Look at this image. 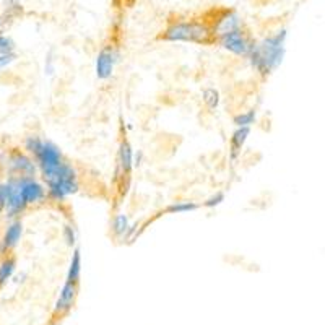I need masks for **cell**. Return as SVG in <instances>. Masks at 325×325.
<instances>
[{"label":"cell","instance_id":"cell-1","mask_svg":"<svg viewBox=\"0 0 325 325\" xmlns=\"http://www.w3.org/2000/svg\"><path fill=\"white\" fill-rule=\"evenodd\" d=\"M286 37H288V31L286 28H281L276 33L263 37L262 41H252L251 49L247 52V59L257 73L269 76L281 65L286 52Z\"/></svg>","mask_w":325,"mask_h":325},{"label":"cell","instance_id":"cell-2","mask_svg":"<svg viewBox=\"0 0 325 325\" xmlns=\"http://www.w3.org/2000/svg\"><path fill=\"white\" fill-rule=\"evenodd\" d=\"M43 180L46 182V195L52 202H64L67 197L76 194L80 189L78 174L67 161L47 174H43Z\"/></svg>","mask_w":325,"mask_h":325},{"label":"cell","instance_id":"cell-3","mask_svg":"<svg viewBox=\"0 0 325 325\" xmlns=\"http://www.w3.org/2000/svg\"><path fill=\"white\" fill-rule=\"evenodd\" d=\"M162 41L168 43H195L210 44L215 37L207 23L202 22H174L161 34Z\"/></svg>","mask_w":325,"mask_h":325},{"label":"cell","instance_id":"cell-4","mask_svg":"<svg viewBox=\"0 0 325 325\" xmlns=\"http://www.w3.org/2000/svg\"><path fill=\"white\" fill-rule=\"evenodd\" d=\"M5 184V212H7V218H16L20 216L25 210L28 208V205L25 204V198L22 195V189H20V177L12 174L8 177Z\"/></svg>","mask_w":325,"mask_h":325},{"label":"cell","instance_id":"cell-5","mask_svg":"<svg viewBox=\"0 0 325 325\" xmlns=\"http://www.w3.org/2000/svg\"><path fill=\"white\" fill-rule=\"evenodd\" d=\"M33 158H34V162H36L37 171L41 173V176L47 174L49 171L55 169L57 166L62 165L65 161L60 148L51 140H43L41 148L37 150V153Z\"/></svg>","mask_w":325,"mask_h":325},{"label":"cell","instance_id":"cell-6","mask_svg":"<svg viewBox=\"0 0 325 325\" xmlns=\"http://www.w3.org/2000/svg\"><path fill=\"white\" fill-rule=\"evenodd\" d=\"M215 39L223 49H226L228 52H231L234 55H239V57H247V52H249L251 44H252V41L242 31V28H237V30L225 33L221 36L215 37Z\"/></svg>","mask_w":325,"mask_h":325},{"label":"cell","instance_id":"cell-7","mask_svg":"<svg viewBox=\"0 0 325 325\" xmlns=\"http://www.w3.org/2000/svg\"><path fill=\"white\" fill-rule=\"evenodd\" d=\"M119 62V51L114 46H103L101 51L96 55V64H94V70L99 80H109L116 64Z\"/></svg>","mask_w":325,"mask_h":325},{"label":"cell","instance_id":"cell-8","mask_svg":"<svg viewBox=\"0 0 325 325\" xmlns=\"http://www.w3.org/2000/svg\"><path fill=\"white\" fill-rule=\"evenodd\" d=\"M7 165L10 173L15 176H30L34 177L37 173V166L33 161V158L30 155H26L23 151L13 150L7 158Z\"/></svg>","mask_w":325,"mask_h":325},{"label":"cell","instance_id":"cell-9","mask_svg":"<svg viewBox=\"0 0 325 325\" xmlns=\"http://www.w3.org/2000/svg\"><path fill=\"white\" fill-rule=\"evenodd\" d=\"M18 177H20L22 195H23L25 204L28 207L43 204L44 200L47 198L46 189H44V186L39 182V180H36L34 177H30V176H18Z\"/></svg>","mask_w":325,"mask_h":325},{"label":"cell","instance_id":"cell-10","mask_svg":"<svg viewBox=\"0 0 325 325\" xmlns=\"http://www.w3.org/2000/svg\"><path fill=\"white\" fill-rule=\"evenodd\" d=\"M133 169V150L130 147V143L122 138L119 143V153H117V166H116V177H114V182H119L124 177H129L132 174Z\"/></svg>","mask_w":325,"mask_h":325},{"label":"cell","instance_id":"cell-11","mask_svg":"<svg viewBox=\"0 0 325 325\" xmlns=\"http://www.w3.org/2000/svg\"><path fill=\"white\" fill-rule=\"evenodd\" d=\"M237 28H242V18L233 10H225L216 16V20L210 26V30H212L213 37H218L225 33L237 30Z\"/></svg>","mask_w":325,"mask_h":325},{"label":"cell","instance_id":"cell-12","mask_svg":"<svg viewBox=\"0 0 325 325\" xmlns=\"http://www.w3.org/2000/svg\"><path fill=\"white\" fill-rule=\"evenodd\" d=\"M22 234H23V223L20 219H13V221L7 226L2 241H0V254L7 255L12 249H15L18 242H20Z\"/></svg>","mask_w":325,"mask_h":325},{"label":"cell","instance_id":"cell-13","mask_svg":"<svg viewBox=\"0 0 325 325\" xmlns=\"http://www.w3.org/2000/svg\"><path fill=\"white\" fill-rule=\"evenodd\" d=\"M76 291H78V285H73V283L65 281L64 286H62V290H60V293H59V298H57V301H55L54 312L55 314H65V312H69L73 308V304H75Z\"/></svg>","mask_w":325,"mask_h":325},{"label":"cell","instance_id":"cell-14","mask_svg":"<svg viewBox=\"0 0 325 325\" xmlns=\"http://www.w3.org/2000/svg\"><path fill=\"white\" fill-rule=\"evenodd\" d=\"M249 135H251V127H237L233 132L231 140H229V158H231L233 162H236L237 158L241 156V151Z\"/></svg>","mask_w":325,"mask_h":325},{"label":"cell","instance_id":"cell-15","mask_svg":"<svg viewBox=\"0 0 325 325\" xmlns=\"http://www.w3.org/2000/svg\"><path fill=\"white\" fill-rule=\"evenodd\" d=\"M80 276H82V251L76 247L73 251L72 260L69 265V272H67V281L78 285L80 283Z\"/></svg>","mask_w":325,"mask_h":325},{"label":"cell","instance_id":"cell-16","mask_svg":"<svg viewBox=\"0 0 325 325\" xmlns=\"http://www.w3.org/2000/svg\"><path fill=\"white\" fill-rule=\"evenodd\" d=\"M23 12V7L20 4V0H5V10L0 15V20L2 25H8L13 22V18H16Z\"/></svg>","mask_w":325,"mask_h":325},{"label":"cell","instance_id":"cell-17","mask_svg":"<svg viewBox=\"0 0 325 325\" xmlns=\"http://www.w3.org/2000/svg\"><path fill=\"white\" fill-rule=\"evenodd\" d=\"M130 228L129 223V216L126 213H117L112 218V234L117 239H124Z\"/></svg>","mask_w":325,"mask_h":325},{"label":"cell","instance_id":"cell-18","mask_svg":"<svg viewBox=\"0 0 325 325\" xmlns=\"http://www.w3.org/2000/svg\"><path fill=\"white\" fill-rule=\"evenodd\" d=\"M198 204L190 202V200H180V202H174L165 208V213L168 215H179V213H190L198 210Z\"/></svg>","mask_w":325,"mask_h":325},{"label":"cell","instance_id":"cell-19","mask_svg":"<svg viewBox=\"0 0 325 325\" xmlns=\"http://www.w3.org/2000/svg\"><path fill=\"white\" fill-rule=\"evenodd\" d=\"M16 269V260L13 257H5V259L0 262V288L8 283V280L12 278Z\"/></svg>","mask_w":325,"mask_h":325},{"label":"cell","instance_id":"cell-20","mask_svg":"<svg viewBox=\"0 0 325 325\" xmlns=\"http://www.w3.org/2000/svg\"><path fill=\"white\" fill-rule=\"evenodd\" d=\"M202 98H204L205 106H207L210 111H215V109L219 106V101H221V98H219V91L215 90V88H212V87L204 90Z\"/></svg>","mask_w":325,"mask_h":325},{"label":"cell","instance_id":"cell-21","mask_svg":"<svg viewBox=\"0 0 325 325\" xmlns=\"http://www.w3.org/2000/svg\"><path fill=\"white\" fill-rule=\"evenodd\" d=\"M255 119H257L255 109H249L246 112L237 114V116L234 117V126L236 127H252V124L255 122Z\"/></svg>","mask_w":325,"mask_h":325},{"label":"cell","instance_id":"cell-22","mask_svg":"<svg viewBox=\"0 0 325 325\" xmlns=\"http://www.w3.org/2000/svg\"><path fill=\"white\" fill-rule=\"evenodd\" d=\"M25 150H26V153L28 155H31V156H34L36 153H37V150L41 148V145H43V138L41 137H37V135H28L26 138H25Z\"/></svg>","mask_w":325,"mask_h":325},{"label":"cell","instance_id":"cell-23","mask_svg":"<svg viewBox=\"0 0 325 325\" xmlns=\"http://www.w3.org/2000/svg\"><path fill=\"white\" fill-rule=\"evenodd\" d=\"M62 236H64V241L69 247H73L76 244V229L72 223H65L62 228Z\"/></svg>","mask_w":325,"mask_h":325},{"label":"cell","instance_id":"cell-24","mask_svg":"<svg viewBox=\"0 0 325 325\" xmlns=\"http://www.w3.org/2000/svg\"><path fill=\"white\" fill-rule=\"evenodd\" d=\"M15 41L12 39L10 36L4 34L0 31V54H5V52H15Z\"/></svg>","mask_w":325,"mask_h":325},{"label":"cell","instance_id":"cell-25","mask_svg":"<svg viewBox=\"0 0 325 325\" xmlns=\"http://www.w3.org/2000/svg\"><path fill=\"white\" fill-rule=\"evenodd\" d=\"M225 202V194L223 192H216L213 194L212 197H208L205 202H204V207L205 208H215L218 205H221Z\"/></svg>","mask_w":325,"mask_h":325},{"label":"cell","instance_id":"cell-26","mask_svg":"<svg viewBox=\"0 0 325 325\" xmlns=\"http://www.w3.org/2000/svg\"><path fill=\"white\" fill-rule=\"evenodd\" d=\"M16 60V52H5V54H0V70L7 69L8 65L13 64Z\"/></svg>","mask_w":325,"mask_h":325},{"label":"cell","instance_id":"cell-27","mask_svg":"<svg viewBox=\"0 0 325 325\" xmlns=\"http://www.w3.org/2000/svg\"><path fill=\"white\" fill-rule=\"evenodd\" d=\"M44 72L47 73V75H54V72H55V67H54V59H52V57L49 55V57H47V59H46V65H44Z\"/></svg>","mask_w":325,"mask_h":325},{"label":"cell","instance_id":"cell-28","mask_svg":"<svg viewBox=\"0 0 325 325\" xmlns=\"http://www.w3.org/2000/svg\"><path fill=\"white\" fill-rule=\"evenodd\" d=\"M5 208V184L0 182V212H4Z\"/></svg>","mask_w":325,"mask_h":325},{"label":"cell","instance_id":"cell-29","mask_svg":"<svg viewBox=\"0 0 325 325\" xmlns=\"http://www.w3.org/2000/svg\"><path fill=\"white\" fill-rule=\"evenodd\" d=\"M25 276H26V273H22V275H18L16 278H15V283H23L25 281Z\"/></svg>","mask_w":325,"mask_h":325},{"label":"cell","instance_id":"cell-30","mask_svg":"<svg viewBox=\"0 0 325 325\" xmlns=\"http://www.w3.org/2000/svg\"><path fill=\"white\" fill-rule=\"evenodd\" d=\"M0 213H2V212H0Z\"/></svg>","mask_w":325,"mask_h":325}]
</instances>
